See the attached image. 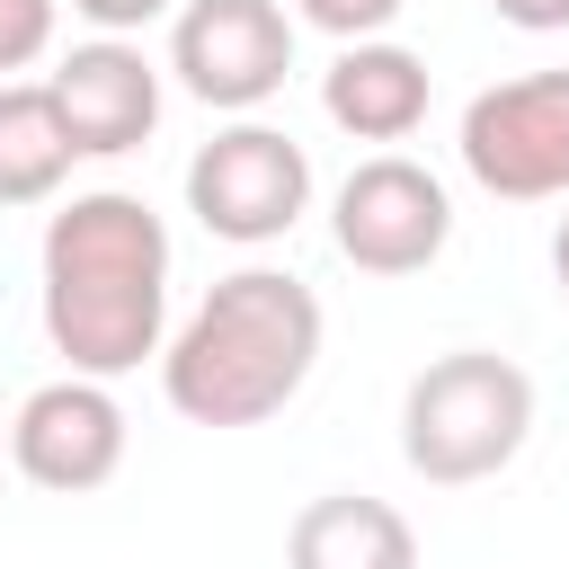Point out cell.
Segmentation results:
<instances>
[{"instance_id":"52a82bcc","label":"cell","mask_w":569,"mask_h":569,"mask_svg":"<svg viewBox=\"0 0 569 569\" xmlns=\"http://www.w3.org/2000/svg\"><path fill=\"white\" fill-rule=\"evenodd\" d=\"M169 71L187 98L222 107V116H249L284 89L293 71V18L284 0H187L178 27H169Z\"/></svg>"},{"instance_id":"6da1fadb","label":"cell","mask_w":569,"mask_h":569,"mask_svg":"<svg viewBox=\"0 0 569 569\" xmlns=\"http://www.w3.org/2000/svg\"><path fill=\"white\" fill-rule=\"evenodd\" d=\"M169 329V231L142 196L98 187L44 222V338L71 373L116 382L160 356Z\"/></svg>"},{"instance_id":"5bb4252c","label":"cell","mask_w":569,"mask_h":569,"mask_svg":"<svg viewBox=\"0 0 569 569\" xmlns=\"http://www.w3.org/2000/svg\"><path fill=\"white\" fill-rule=\"evenodd\" d=\"M400 9H409V0H293V18H302V27H320V36H338V44L382 36Z\"/></svg>"},{"instance_id":"8fae6325","label":"cell","mask_w":569,"mask_h":569,"mask_svg":"<svg viewBox=\"0 0 569 569\" xmlns=\"http://www.w3.org/2000/svg\"><path fill=\"white\" fill-rule=\"evenodd\" d=\"M284 569H418V533L391 498L365 489H329L293 516L284 533Z\"/></svg>"},{"instance_id":"ba28073f","label":"cell","mask_w":569,"mask_h":569,"mask_svg":"<svg viewBox=\"0 0 569 569\" xmlns=\"http://www.w3.org/2000/svg\"><path fill=\"white\" fill-rule=\"evenodd\" d=\"M9 462L53 489V498H80V489H107L116 462H124V409L107 382L89 373H62V382H36L9 418Z\"/></svg>"},{"instance_id":"9c48e42d","label":"cell","mask_w":569,"mask_h":569,"mask_svg":"<svg viewBox=\"0 0 569 569\" xmlns=\"http://www.w3.org/2000/svg\"><path fill=\"white\" fill-rule=\"evenodd\" d=\"M44 89H53V116H62V133H71L80 160H116V151L151 142V124H160V71H151V53L124 44V36L71 44V53L44 71Z\"/></svg>"},{"instance_id":"5b68a950","label":"cell","mask_w":569,"mask_h":569,"mask_svg":"<svg viewBox=\"0 0 569 569\" xmlns=\"http://www.w3.org/2000/svg\"><path fill=\"white\" fill-rule=\"evenodd\" d=\"M471 187L507 196V204H542V196H569V71H525V80H498L462 107V133H453Z\"/></svg>"},{"instance_id":"7c38bea8","label":"cell","mask_w":569,"mask_h":569,"mask_svg":"<svg viewBox=\"0 0 569 569\" xmlns=\"http://www.w3.org/2000/svg\"><path fill=\"white\" fill-rule=\"evenodd\" d=\"M71 133L44 80H0V204H44L71 178Z\"/></svg>"},{"instance_id":"3957f363","label":"cell","mask_w":569,"mask_h":569,"mask_svg":"<svg viewBox=\"0 0 569 569\" xmlns=\"http://www.w3.org/2000/svg\"><path fill=\"white\" fill-rule=\"evenodd\" d=\"M533 436V373L498 347H453L436 356L409 400H400V462L436 489L498 480Z\"/></svg>"},{"instance_id":"30bf717a","label":"cell","mask_w":569,"mask_h":569,"mask_svg":"<svg viewBox=\"0 0 569 569\" xmlns=\"http://www.w3.org/2000/svg\"><path fill=\"white\" fill-rule=\"evenodd\" d=\"M320 116L356 142H409L427 124V62L391 36L338 44V62L320 71Z\"/></svg>"},{"instance_id":"7a4b0ae2","label":"cell","mask_w":569,"mask_h":569,"mask_svg":"<svg viewBox=\"0 0 569 569\" xmlns=\"http://www.w3.org/2000/svg\"><path fill=\"white\" fill-rule=\"evenodd\" d=\"M311 365H320L311 284L284 276V267H240L160 347V391L196 427H258L311 382Z\"/></svg>"},{"instance_id":"4fadbf2b","label":"cell","mask_w":569,"mask_h":569,"mask_svg":"<svg viewBox=\"0 0 569 569\" xmlns=\"http://www.w3.org/2000/svg\"><path fill=\"white\" fill-rule=\"evenodd\" d=\"M53 18H62V0H0V80L53 53Z\"/></svg>"},{"instance_id":"e0dca14e","label":"cell","mask_w":569,"mask_h":569,"mask_svg":"<svg viewBox=\"0 0 569 569\" xmlns=\"http://www.w3.org/2000/svg\"><path fill=\"white\" fill-rule=\"evenodd\" d=\"M551 276H560V302H569V213H560V231H551Z\"/></svg>"},{"instance_id":"277c9868","label":"cell","mask_w":569,"mask_h":569,"mask_svg":"<svg viewBox=\"0 0 569 569\" xmlns=\"http://www.w3.org/2000/svg\"><path fill=\"white\" fill-rule=\"evenodd\" d=\"M302 204H311V151H302L293 133L258 124V116L222 124V133L187 160V213H196L213 240H240V249L284 240V231L302 222Z\"/></svg>"},{"instance_id":"9a60e30c","label":"cell","mask_w":569,"mask_h":569,"mask_svg":"<svg viewBox=\"0 0 569 569\" xmlns=\"http://www.w3.org/2000/svg\"><path fill=\"white\" fill-rule=\"evenodd\" d=\"M98 36H133V27H151V18H169L178 0H71Z\"/></svg>"},{"instance_id":"2e32d148","label":"cell","mask_w":569,"mask_h":569,"mask_svg":"<svg viewBox=\"0 0 569 569\" xmlns=\"http://www.w3.org/2000/svg\"><path fill=\"white\" fill-rule=\"evenodd\" d=\"M507 27H525V36H560L569 27V0H489Z\"/></svg>"},{"instance_id":"8992f818","label":"cell","mask_w":569,"mask_h":569,"mask_svg":"<svg viewBox=\"0 0 569 569\" xmlns=\"http://www.w3.org/2000/svg\"><path fill=\"white\" fill-rule=\"evenodd\" d=\"M329 231H338V258L347 267H365V276H418L453 240V196H445L436 169H418L400 151H373V160L347 169Z\"/></svg>"}]
</instances>
